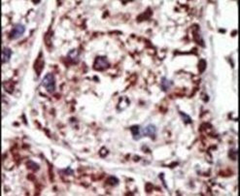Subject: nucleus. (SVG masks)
Listing matches in <instances>:
<instances>
[{
  "instance_id": "obj_1",
  "label": "nucleus",
  "mask_w": 240,
  "mask_h": 196,
  "mask_svg": "<svg viewBox=\"0 0 240 196\" xmlns=\"http://www.w3.org/2000/svg\"><path fill=\"white\" fill-rule=\"evenodd\" d=\"M43 86L47 88L49 92H52L56 90V80L52 74H48L43 79Z\"/></svg>"
},
{
  "instance_id": "obj_2",
  "label": "nucleus",
  "mask_w": 240,
  "mask_h": 196,
  "mask_svg": "<svg viewBox=\"0 0 240 196\" xmlns=\"http://www.w3.org/2000/svg\"><path fill=\"white\" fill-rule=\"evenodd\" d=\"M93 67H94L95 70L103 71V70L107 69L109 67V62L105 56H97L95 61H94Z\"/></svg>"
},
{
  "instance_id": "obj_3",
  "label": "nucleus",
  "mask_w": 240,
  "mask_h": 196,
  "mask_svg": "<svg viewBox=\"0 0 240 196\" xmlns=\"http://www.w3.org/2000/svg\"><path fill=\"white\" fill-rule=\"evenodd\" d=\"M24 31H25V26L21 24V23H18V24H16L14 26L13 29L11 30V32H10V38L11 39L19 38L24 33Z\"/></svg>"
},
{
  "instance_id": "obj_4",
  "label": "nucleus",
  "mask_w": 240,
  "mask_h": 196,
  "mask_svg": "<svg viewBox=\"0 0 240 196\" xmlns=\"http://www.w3.org/2000/svg\"><path fill=\"white\" fill-rule=\"evenodd\" d=\"M156 131H157V128L155 125H153V124H149L148 126H146L144 129H142V135H145V136H150L152 137L153 139H155V136H156Z\"/></svg>"
},
{
  "instance_id": "obj_5",
  "label": "nucleus",
  "mask_w": 240,
  "mask_h": 196,
  "mask_svg": "<svg viewBox=\"0 0 240 196\" xmlns=\"http://www.w3.org/2000/svg\"><path fill=\"white\" fill-rule=\"evenodd\" d=\"M12 56V51L10 48H3L2 50V62L5 63V62L9 61V59L11 58Z\"/></svg>"
},
{
  "instance_id": "obj_6",
  "label": "nucleus",
  "mask_w": 240,
  "mask_h": 196,
  "mask_svg": "<svg viewBox=\"0 0 240 196\" xmlns=\"http://www.w3.org/2000/svg\"><path fill=\"white\" fill-rule=\"evenodd\" d=\"M131 132H132V135L134 137L135 140H138L141 136H142V133H141V128L139 125H133L130 128Z\"/></svg>"
},
{
  "instance_id": "obj_7",
  "label": "nucleus",
  "mask_w": 240,
  "mask_h": 196,
  "mask_svg": "<svg viewBox=\"0 0 240 196\" xmlns=\"http://www.w3.org/2000/svg\"><path fill=\"white\" fill-rule=\"evenodd\" d=\"M162 88L166 91L168 88H169L171 86H172V82L169 81V80H167L166 78H163L162 79Z\"/></svg>"
},
{
  "instance_id": "obj_8",
  "label": "nucleus",
  "mask_w": 240,
  "mask_h": 196,
  "mask_svg": "<svg viewBox=\"0 0 240 196\" xmlns=\"http://www.w3.org/2000/svg\"><path fill=\"white\" fill-rule=\"evenodd\" d=\"M180 115H181V118H182V120H184V122H185V123H190V122H192V120H191V118H190L189 115H187V114L180 112Z\"/></svg>"
},
{
  "instance_id": "obj_9",
  "label": "nucleus",
  "mask_w": 240,
  "mask_h": 196,
  "mask_svg": "<svg viewBox=\"0 0 240 196\" xmlns=\"http://www.w3.org/2000/svg\"><path fill=\"white\" fill-rule=\"evenodd\" d=\"M108 182L111 184H118V183H119V180L117 179V178H115V177H110L109 179H108Z\"/></svg>"
}]
</instances>
